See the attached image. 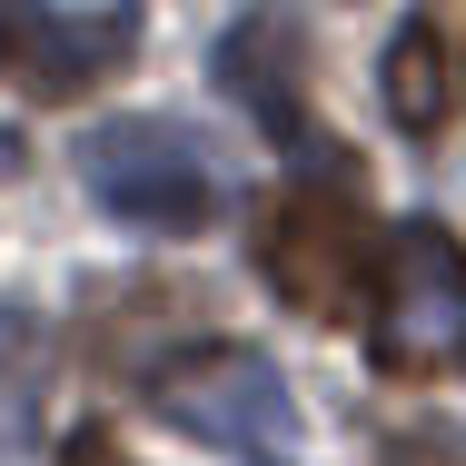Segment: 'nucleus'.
<instances>
[{
	"label": "nucleus",
	"instance_id": "obj_1",
	"mask_svg": "<svg viewBox=\"0 0 466 466\" xmlns=\"http://www.w3.org/2000/svg\"><path fill=\"white\" fill-rule=\"evenodd\" d=\"M258 279L279 288L298 318L318 328H348L377 308V279H387V228L348 198L338 179H298L258 208Z\"/></svg>",
	"mask_w": 466,
	"mask_h": 466
},
{
	"label": "nucleus",
	"instance_id": "obj_2",
	"mask_svg": "<svg viewBox=\"0 0 466 466\" xmlns=\"http://www.w3.org/2000/svg\"><path fill=\"white\" fill-rule=\"evenodd\" d=\"M80 179L109 218H129V228H159V238H188V228H208L218 208H228V169H218V149L169 119V109H129V119H99L90 139H80Z\"/></svg>",
	"mask_w": 466,
	"mask_h": 466
},
{
	"label": "nucleus",
	"instance_id": "obj_3",
	"mask_svg": "<svg viewBox=\"0 0 466 466\" xmlns=\"http://www.w3.org/2000/svg\"><path fill=\"white\" fill-rule=\"evenodd\" d=\"M149 407H159L169 427H188V437L248 457V466H288L298 407H288V377L268 368L258 348H188L169 368H149Z\"/></svg>",
	"mask_w": 466,
	"mask_h": 466
},
{
	"label": "nucleus",
	"instance_id": "obj_4",
	"mask_svg": "<svg viewBox=\"0 0 466 466\" xmlns=\"http://www.w3.org/2000/svg\"><path fill=\"white\" fill-rule=\"evenodd\" d=\"M377 368L427 377L466 358V248L437 228V218H407L387 238V279H377Z\"/></svg>",
	"mask_w": 466,
	"mask_h": 466
},
{
	"label": "nucleus",
	"instance_id": "obj_5",
	"mask_svg": "<svg viewBox=\"0 0 466 466\" xmlns=\"http://www.w3.org/2000/svg\"><path fill=\"white\" fill-rule=\"evenodd\" d=\"M129 50H139L129 10H30V0L0 10V80L20 99H80Z\"/></svg>",
	"mask_w": 466,
	"mask_h": 466
},
{
	"label": "nucleus",
	"instance_id": "obj_6",
	"mask_svg": "<svg viewBox=\"0 0 466 466\" xmlns=\"http://www.w3.org/2000/svg\"><path fill=\"white\" fill-rule=\"evenodd\" d=\"M218 90L238 99L268 139H288V149H308V169L328 159H348L338 139H308V30L298 20H279V10H258V20H238L228 40H218Z\"/></svg>",
	"mask_w": 466,
	"mask_h": 466
},
{
	"label": "nucleus",
	"instance_id": "obj_7",
	"mask_svg": "<svg viewBox=\"0 0 466 466\" xmlns=\"http://www.w3.org/2000/svg\"><path fill=\"white\" fill-rule=\"evenodd\" d=\"M377 90H387V119H397L407 139H437L466 109V40L447 20H407V30L387 40V60H377Z\"/></svg>",
	"mask_w": 466,
	"mask_h": 466
},
{
	"label": "nucleus",
	"instance_id": "obj_8",
	"mask_svg": "<svg viewBox=\"0 0 466 466\" xmlns=\"http://www.w3.org/2000/svg\"><path fill=\"white\" fill-rule=\"evenodd\" d=\"M377 466H466V447L447 437V427H397V437H387V457H377Z\"/></svg>",
	"mask_w": 466,
	"mask_h": 466
},
{
	"label": "nucleus",
	"instance_id": "obj_9",
	"mask_svg": "<svg viewBox=\"0 0 466 466\" xmlns=\"http://www.w3.org/2000/svg\"><path fill=\"white\" fill-rule=\"evenodd\" d=\"M70 466H129V457L109 447V427H80V437H70Z\"/></svg>",
	"mask_w": 466,
	"mask_h": 466
}]
</instances>
